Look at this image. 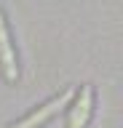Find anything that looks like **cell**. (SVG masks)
I'll return each instance as SVG.
<instances>
[{"label":"cell","instance_id":"6da1fadb","mask_svg":"<svg viewBox=\"0 0 123 128\" xmlns=\"http://www.w3.org/2000/svg\"><path fill=\"white\" fill-rule=\"evenodd\" d=\"M75 94H78V88H67V91H62L59 96H54V99H48L46 104H40V107H35L32 112H27L22 120H16L11 128H40L46 126L56 112H62L67 107V104L75 99Z\"/></svg>","mask_w":123,"mask_h":128},{"label":"cell","instance_id":"7a4b0ae2","mask_svg":"<svg viewBox=\"0 0 123 128\" xmlns=\"http://www.w3.org/2000/svg\"><path fill=\"white\" fill-rule=\"evenodd\" d=\"M0 72H3L6 83L19 80V62H16V51H14V43H11V32H8L3 11H0Z\"/></svg>","mask_w":123,"mask_h":128},{"label":"cell","instance_id":"3957f363","mask_svg":"<svg viewBox=\"0 0 123 128\" xmlns=\"http://www.w3.org/2000/svg\"><path fill=\"white\" fill-rule=\"evenodd\" d=\"M91 112H94V88L83 86V88H78L75 102H72V107H70L67 128H86L88 120H91Z\"/></svg>","mask_w":123,"mask_h":128}]
</instances>
